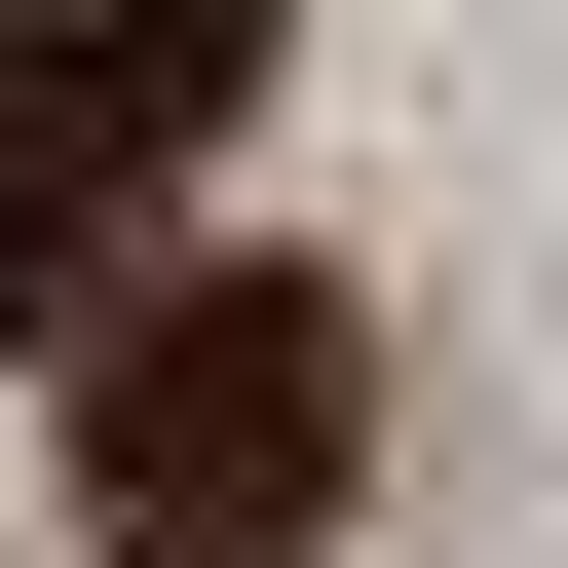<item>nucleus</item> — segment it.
<instances>
[{
	"label": "nucleus",
	"instance_id": "1",
	"mask_svg": "<svg viewBox=\"0 0 568 568\" xmlns=\"http://www.w3.org/2000/svg\"><path fill=\"white\" fill-rule=\"evenodd\" d=\"M379 493V304L342 265H190V304L77 342V530L114 568H304Z\"/></svg>",
	"mask_w": 568,
	"mask_h": 568
},
{
	"label": "nucleus",
	"instance_id": "2",
	"mask_svg": "<svg viewBox=\"0 0 568 568\" xmlns=\"http://www.w3.org/2000/svg\"><path fill=\"white\" fill-rule=\"evenodd\" d=\"M265 114V0H0V152L39 190H190Z\"/></svg>",
	"mask_w": 568,
	"mask_h": 568
}]
</instances>
